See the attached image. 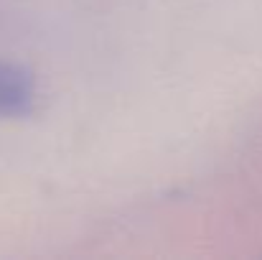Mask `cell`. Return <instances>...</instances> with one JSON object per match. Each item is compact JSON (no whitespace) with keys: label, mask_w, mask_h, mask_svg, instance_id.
<instances>
[{"label":"cell","mask_w":262,"mask_h":260,"mask_svg":"<svg viewBox=\"0 0 262 260\" xmlns=\"http://www.w3.org/2000/svg\"><path fill=\"white\" fill-rule=\"evenodd\" d=\"M33 99L31 79L13 67L0 64V112H26Z\"/></svg>","instance_id":"cell-1"}]
</instances>
